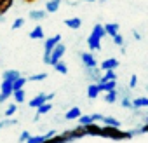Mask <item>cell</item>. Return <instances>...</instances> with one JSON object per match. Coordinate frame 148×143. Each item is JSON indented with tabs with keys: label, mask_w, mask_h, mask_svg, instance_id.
Segmentation results:
<instances>
[{
	"label": "cell",
	"mask_w": 148,
	"mask_h": 143,
	"mask_svg": "<svg viewBox=\"0 0 148 143\" xmlns=\"http://www.w3.org/2000/svg\"><path fill=\"white\" fill-rule=\"evenodd\" d=\"M80 115H82V110H80L79 107H73V108H70V110L64 113V119H66V120H77Z\"/></svg>",
	"instance_id": "cell-12"
},
{
	"label": "cell",
	"mask_w": 148,
	"mask_h": 143,
	"mask_svg": "<svg viewBox=\"0 0 148 143\" xmlns=\"http://www.w3.org/2000/svg\"><path fill=\"white\" fill-rule=\"evenodd\" d=\"M64 51H66V45L59 42V44L51 51V54H49V63H47V65H52V66H54L58 61H61V58L64 56Z\"/></svg>",
	"instance_id": "cell-4"
},
{
	"label": "cell",
	"mask_w": 148,
	"mask_h": 143,
	"mask_svg": "<svg viewBox=\"0 0 148 143\" xmlns=\"http://www.w3.org/2000/svg\"><path fill=\"white\" fill-rule=\"evenodd\" d=\"M25 26V18H18L14 23H12V30H19Z\"/></svg>",
	"instance_id": "cell-37"
},
{
	"label": "cell",
	"mask_w": 148,
	"mask_h": 143,
	"mask_svg": "<svg viewBox=\"0 0 148 143\" xmlns=\"http://www.w3.org/2000/svg\"><path fill=\"white\" fill-rule=\"evenodd\" d=\"M103 28H105V33H106V35L113 37V35H117V33H119L120 25H119V23H106V25H103Z\"/></svg>",
	"instance_id": "cell-14"
},
{
	"label": "cell",
	"mask_w": 148,
	"mask_h": 143,
	"mask_svg": "<svg viewBox=\"0 0 148 143\" xmlns=\"http://www.w3.org/2000/svg\"><path fill=\"white\" fill-rule=\"evenodd\" d=\"M77 120H79V126H87V124H91V122H92V117H91V115H84V113H82Z\"/></svg>",
	"instance_id": "cell-35"
},
{
	"label": "cell",
	"mask_w": 148,
	"mask_h": 143,
	"mask_svg": "<svg viewBox=\"0 0 148 143\" xmlns=\"http://www.w3.org/2000/svg\"><path fill=\"white\" fill-rule=\"evenodd\" d=\"M56 134V131H47L45 134H37V136H33V134H30V138L26 140V143H42V141H45V140H49V138H52Z\"/></svg>",
	"instance_id": "cell-6"
},
{
	"label": "cell",
	"mask_w": 148,
	"mask_h": 143,
	"mask_svg": "<svg viewBox=\"0 0 148 143\" xmlns=\"http://www.w3.org/2000/svg\"><path fill=\"white\" fill-rule=\"evenodd\" d=\"M80 59H82V63H84L86 68H94V66H98V61H96V58H94L91 52H80Z\"/></svg>",
	"instance_id": "cell-5"
},
{
	"label": "cell",
	"mask_w": 148,
	"mask_h": 143,
	"mask_svg": "<svg viewBox=\"0 0 148 143\" xmlns=\"http://www.w3.org/2000/svg\"><path fill=\"white\" fill-rule=\"evenodd\" d=\"M101 136H103V138H110V140H113V141H120V140H129V138H132V133H131V131H122L120 127L103 126Z\"/></svg>",
	"instance_id": "cell-1"
},
{
	"label": "cell",
	"mask_w": 148,
	"mask_h": 143,
	"mask_svg": "<svg viewBox=\"0 0 148 143\" xmlns=\"http://www.w3.org/2000/svg\"><path fill=\"white\" fill-rule=\"evenodd\" d=\"M117 98H119V94H117V91H115V89H113V91L105 93V101H106V103H115V101H117Z\"/></svg>",
	"instance_id": "cell-32"
},
{
	"label": "cell",
	"mask_w": 148,
	"mask_h": 143,
	"mask_svg": "<svg viewBox=\"0 0 148 143\" xmlns=\"http://www.w3.org/2000/svg\"><path fill=\"white\" fill-rule=\"evenodd\" d=\"M103 126H112V127H120L122 124H120V120L119 119H115V117H103Z\"/></svg>",
	"instance_id": "cell-24"
},
{
	"label": "cell",
	"mask_w": 148,
	"mask_h": 143,
	"mask_svg": "<svg viewBox=\"0 0 148 143\" xmlns=\"http://www.w3.org/2000/svg\"><path fill=\"white\" fill-rule=\"evenodd\" d=\"M122 107H124V108H134V107H132V101H131L127 96L122 98Z\"/></svg>",
	"instance_id": "cell-40"
},
{
	"label": "cell",
	"mask_w": 148,
	"mask_h": 143,
	"mask_svg": "<svg viewBox=\"0 0 148 143\" xmlns=\"http://www.w3.org/2000/svg\"><path fill=\"white\" fill-rule=\"evenodd\" d=\"M117 66H119V59H117V58H106L105 61L99 63V70H103V72H106V70H115Z\"/></svg>",
	"instance_id": "cell-7"
},
{
	"label": "cell",
	"mask_w": 148,
	"mask_h": 143,
	"mask_svg": "<svg viewBox=\"0 0 148 143\" xmlns=\"http://www.w3.org/2000/svg\"><path fill=\"white\" fill-rule=\"evenodd\" d=\"M21 77V74H19V72L18 70H5L4 72V74H2V79H5V80H16V79H19Z\"/></svg>",
	"instance_id": "cell-20"
},
{
	"label": "cell",
	"mask_w": 148,
	"mask_h": 143,
	"mask_svg": "<svg viewBox=\"0 0 148 143\" xmlns=\"http://www.w3.org/2000/svg\"><path fill=\"white\" fill-rule=\"evenodd\" d=\"M12 6H14V0H0V18H2Z\"/></svg>",
	"instance_id": "cell-21"
},
{
	"label": "cell",
	"mask_w": 148,
	"mask_h": 143,
	"mask_svg": "<svg viewBox=\"0 0 148 143\" xmlns=\"http://www.w3.org/2000/svg\"><path fill=\"white\" fill-rule=\"evenodd\" d=\"M28 138H30V131H23V133L19 134V140H18V141H19V143H26Z\"/></svg>",
	"instance_id": "cell-38"
},
{
	"label": "cell",
	"mask_w": 148,
	"mask_h": 143,
	"mask_svg": "<svg viewBox=\"0 0 148 143\" xmlns=\"http://www.w3.org/2000/svg\"><path fill=\"white\" fill-rule=\"evenodd\" d=\"M47 141H49V143H70V141H68V140H66L63 134H58V133H56L52 138H49Z\"/></svg>",
	"instance_id": "cell-33"
},
{
	"label": "cell",
	"mask_w": 148,
	"mask_h": 143,
	"mask_svg": "<svg viewBox=\"0 0 148 143\" xmlns=\"http://www.w3.org/2000/svg\"><path fill=\"white\" fill-rule=\"evenodd\" d=\"M64 26H68L70 30H79L82 26V19L80 18H68V19H64Z\"/></svg>",
	"instance_id": "cell-13"
},
{
	"label": "cell",
	"mask_w": 148,
	"mask_h": 143,
	"mask_svg": "<svg viewBox=\"0 0 148 143\" xmlns=\"http://www.w3.org/2000/svg\"><path fill=\"white\" fill-rule=\"evenodd\" d=\"M54 70L58 72V74H61V75H66V74H68V66H66L63 61H58V63L54 65Z\"/></svg>",
	"instance_id": "cell-31"
},
{
	"label": "cell",
	"mask_w": 148,
	"mask_h": 143,
	"mask_svg": "<svg viewBox=\"0 0 148 143\" xmlns=\"http://www.w3.org/2000/svg\"><path fill=\"white\" fill-rule=\"evenodd\" d=\"M125 52H127V49H125V47L122 45V47H120V54H125Z\"/></svg>",
	"instance_id": "cell-46"
},
{
	"label": "cell",
	"mask_w": 148,
	"mask_h": 143,
	"mask_svg": "<svg viewBox=\"0 0 148 143\" xmlns=\"http://www.w3.org/2000/svg\"><path fill=\"white\" fill-rule=\"evenodd\" d=\"M146 89H148V87H146Z\"/></svg>",
	"instance_id": "cell-49"
},
{
	"label": "cell",
	"mask_w": 148,
	"mask_h": 143,
	"mask_svg": "<svg viewBox=\"0 0 148 143\" xmlns=\"http://www.w3.org/2000/svg\"><path fill=\"white\" fill-rule=\"evenodd\" d=\"M28 82V79L26 77H19V79H16L14 82H12V93L14 91H19V89H23V86Z\"/></svg>",
	"instance_id": "cell-27"
},
{
	"label": "cell",
	"mask_w": 148,
	"mask_h": 143,
	"mask_svg": "<svg viewBox=\"0 0 148 143\" xmlns=\"http://www.w3.org/2000/svg\"><path fill=\"white\" fill-rule=\"evenodd\" d=\"M106 80H117V74H115L113 70H106L105 75H101L99 82H106Z\"/></svg>",
	"instance_id": "cell-28"
},
{
	"label": "cell",
	"mask_w": 148,
	"mask_h": 143,
	"mask_svg": "<svg viewBox=\"0 0 148 143\" xmlns=\"http://www.w3.org/2000/svg\"><path fill=\"white\" fill-rule=\"evenodd\" d=\"M132 134H138V133H148V119H146V124L143 126V127H139V129H136V131H131Z\"/></svg>",
	"instance_id": "cell-41"
},
{
	"label": "cell",
	"mask_w": 148,
	"mask_h": 143,
	"mask_svg": "<svg viewBox=\"0 0 148 143\" xmlns=\"http://www.w3.org/2000/svg\"><path fill=\"white\" fill-rule=\"evenodd\" d=\"M44 103H47V94H45V93H40V94H37L33 100H30V108H38V107L44 105Z\"/></svg>",
	"instance_id": "cell-9"
},
{
	"label": "cell",
	"mask_w": 148,
	"mask_h": 143,
	"mask_svg": "<svg viewBox=\"0 0 148 143\" xmlns=\"http://www.w3.org/2000/svg\"><path fill=\"white\" fill-rule=\"evenodd\" d=\"M117 87V80H106V82H98V89L99 93H108L113 91Z\"/></svg>",
	"instance_id": "cell-10"
},
{
	"label": "cell",
	"mask_w": 148,
	"mask_h": 143,
	"mask_svg": "<svg viewBox=\"0 0 148 143\" xmlns=\"http://www.w3.org/2000/svg\"><path fill=\"white\" fill-rule=\"evenodd\" d=\"M136 86H138V75H132L129 79V89H134Z\"/></svg>",
	"instance_id": "cell-39"
},
{
	"label": "cell",
	"mask_w": 148,
	"mask_h": 143,
	"mask_svg": "<svg viewBox=\"0 0 148 143\" xmlns=\"http://www.w3.org/2000/svg\"><path fill=\"white\" fill-rule=\"evenodd\" d=\"M98 96H99V89H98V84H96V82L89 84V86H87V98H89V100H96Z\"/></svg>",
	"instance_id": "cell-19"
},
{
	"label": "cell",
	"mask_w": 148,
	"mask_h": 143,
	"mask_svg": "<svg viewBox=\"0 0 148 143\" xmlns=\"http://www.w3.org/2000/svg\"><path fill=\"white\" fill-rule=\"evenodd\" d=\"M87 45H89V49L92 52H99L101 51V38H98L94 35H89L87 37Z\"/></svg>",
	"instance_id": "cell-8"
},
{
	"label": "cell",
	"mask_w": 148,
	"mask_h": 143,
	"mask_svg": "<svg viewBox=\"0 0 148 143\" xmlns=\"http://www.w3.org/2000/svg\"><path fill=\"white\" fill-rule=\"evenodd\" d=\"M91 35H94V37H98V38H101V40H103V37L106 35V33H105V28H103V25L96 23V25L92 26V32H91Z\"/></svg>",
	"instance_id": "cell-22"
},
{
	"label": "cell",
	"mask_w": 148,
	"mask_h": 143,
	"mask_svg": "<svg viewBox=\"0 0 148 143\" xmlns=\"http://www.w3.org/2000/svg\"><path fill=\"white\" fill-rule=\"evenodd\" d=\"M35 110H37V115H35V120H38V119H40V117H42L44 113H49V112L52 110V105H51V103L47 101V103H44V105H40V107H38V108H35Z\"/></svg>",
	"instance_id": "cell-18"
},
{
	"label": "cell",
	"mask_w": 148,
	"mask_h": 143,
	"mask_svg": "<svg viewBox=\"0 0 148 143\" xmlns=\"http://www.w3.org/2000/svg\"><path fill=\"white\" fill-rule=\"evenodd\" d=\"M132 107H134V110H138V108H143V107H148V98H145V96H139V98L132 100Z\"/></svg>",
	"instance_id": "cell-25"
},
{
	"label": "cell",
	"mask_w": 148,
	"mask_h": 143,
	"mask_svg": "<svg viewBox=\"0 0 148 143\" xmlns=\"http://www.w3.org/2000/svg\"><path fill=\"white\" fill-rule=\"evenodd\" d=\"M68 141H73V140H80L84 136H87V131H86V126H77V127H71V129H66L64 133H61Z\"/></svg>",
	"instance_id": "cell-3"
},
{
	"label": "cell",
	"mask_w": 148,
	"mask_h": 143,
	"mask_svg": "<svg viewBox=\"0 0 148 143\" xmlns=\"http://www.w3.org/2000/svg\"><path fill=\"white\" fill-rule=\"evenodd\" d=\"M18 119H12V117H5L4 120H0V129H5V127H11V126H18Z\"/></svg>",
	"instance_id": "cell-26"
},
{
	"label": "cell",
	"mask_w": 148,
	"mask_h": 143,
	"mask_svg": "<svg viewBox=\"0 0 148 143\" xmlns=\"http://www.w3.org/2000/svg\"><path fill=\"white\" fill-rule=\"evenodd\" d=\"M42 143H49V141H47V140H45V141H42Z\"/></svg>",
	"instance_id": "cell-48"
},
{
	"label": "cell",
	"mask_w": 148,
	"mask_h": 143,
	"mask_svg": "<svg viewBox=\"0 0 148 143\" xmlns=\"http://www.w3.org/2000/svg\"><path fill=\"white\" fill-rule=\"evenodd\" d=\"M28 16L33 21H40V19H45L47 18V12H45V9H35V11H30Z\"/></svg>",
	"instance_id": "cell-17"
},
{
	"label": "cell",
	"mask_w": 148,
	"mask_h": 143,
	"mask_svg": "<svg viewBox=\"0 0 148 143\" xmlns=\"http://www.w3.org/2000/svg\"><path fill=\"white\" fill-rule=\"evenodd\" d=\"M132 37H134V38H136V40H141V35H139V33H138V32H132Z\"/></svg>",
	"instance_id": "cell-43"
},
{
	"label": "cell",
	"mask_w": 148,
	"mask_h": 143,
	"mask_svg": "<svg viewBox=\"0 0 148 143\" xmlns=\"http://www.w3.org/2000/svg\"><path fill=\"white\" fill-rule=\"evenodd\" d=\"M86 75H87L89 79L96 80V84H98V82H99V79H101V72H99V68H98V66H94V68H86Z\"/></svg>",
	"instance_id": "cell-16"
},
{
	"label": "cell",
	"mask_w": 148,
	"mask_h": 143,
	"mask_svg": "<svg viewBox=\"0 0 148 143\" xmlns=\"http://www.w3.org/2000/svg\"><path fill=\"white\" fill-rule=\"evenodd\" d=\"M16 112H18V103H11V105L5 108V113H4V115H5V117H12Z\"/></svg>",
	"instance_id": "cell-34"
},
{
	"label": "cell",
	"mask_w": 148,
	"mask_h": 143,
	"mask_svg": "<svg viewBox=\"0 0 148 143\" xmlns=\"http://www.w3.org/2000/svg\"><path fill=\"white\" fill-rule=\"evenodd\" d=\"M84 2H99V0H84Z\"/></svg>",
	"instance_id": "cell-47"
},
{
	"label": "cell",
	"mask_w": 148,
	"mask_h": 143,
	"mask_svg": "<svg viewBox=\"0 0 148 143\" xmlns=\"http://www.w3.org/2000/svg\"><path fill=\"white\" fill-rule=\"evenodd\" d=\"M112 38H113V44H115L117 47H122V45H124V42H125V40H124V37H122L120 33H117V35H113Z\"/></svg>",
	"instance_id": "cell-36"
},
{
	"label": "cell",
	"mask_w": 148,
	"mask_h": 143,
	"mask_svg": "<svg viewBox=\"0 0 148 143\" xmlns=\"http://www.w3.org/2000/svg\"><path fill=\"white\" fill-rule=\"evenodd\" d=\"M61 42V35L58 33V35H52V37H47L45 40H44V63L47 65L49 63V54H51V51L58 45Z\"/></svg>",
	"instance_id": "cell-2"
},
{
	"label": "cell",
	"mask_w": 148,
	"mask_h": 143,
	"mask_svg": "<svg viewBox=\"0 0 148 143\" xmlns=\"http://www.w3.org/2000/svg\"><path fill=\"white\" fill-rule=\"evenodd\" d=\"M30 38H33V40L44 38V28H42V26H35V28L30 32Z\"/></svg>",
	"instance_id": "cell-23"
},
{
	"label": "cell",
	"mask_w": 148,
	"mask_h": 143,
	"mask_svg": "<svg viewBox=\"0 0 148 143\" xmlns=\"http://www.w3.org/2000/svg\"><path fill=\"white\" fill-rule=\"evenodd\" d=\"M54 96H56V94H54V93H49V94H47V101H51V100H52V98H54Z\"/></svg>",
	"instance_id": "cell-44"
},
{
	"label": "cell",
	"mask_w": 148,
	"mask_h": 143,
	"mask_svg": "<svg viewBox=\"0 0 148 143\" xmlns=\"http://www.w3.org/2000/svg\"><path fill=\"white\" fill-rule=\"evenodd\" d=\"M101 129H103V126H99V124H96V122H91V124L86 126L87 134H92V136H101Z\"/></svg>",
	"instance_id": "cell-15"
},
{
	"label": "cell",
	"mask_w": 148,
	"mask_h": 143,
	"mask_svg": "<svg viewBox=\"0 0 148 143\" xmlns=\"http://www.w3.org/2000/svg\"><path fill=\"white\" fill-rule=\"evenodd\" d=\"M23 2H25V4H35L37 0H23Z\"/></svg>",
	"instance_id": "cell-45"
},
{
	"label": "cell",
	"mask_w": 148,
	"mask_h": 143,
	"mask_svg": "<svg viewBox=\"0 0 148 143\" xmlns=\"http://www.w3.org/2000/svg\"><path fill=\"white\" fill-rule=\"evenodd\" d=\"M59 7H61V0H49V2H45V12L47 14L58 12Z\"/></svg>",
	"instance_id": "cell-11"
},
{
	"label": "cell",
	"mask_w": 148,
	"mask_h": 143,
	"mask_svg": "<svg viewBox=\"0 0 148 143\" xmlns=\"http://www.w3.org/2000/svg\"><path fill=\"white\" fill-rule=\"evenodd\" d=\"M12 96H14V100H16L14 103H18V105H19V103H23V101H25L26 93H25V89H19V91H14V93H12Z\"/></svg>",
	"instance_id": "cell-29"
},
{
	"label": "cell",
	"mask_w": 148,
	"mask_h": 143,
	"mask_svg": "<svg viewBox=\"0 0 148 143\" xmlns=\"http://www.w3.org/2000/svg\"><path fill=\"white\" fill-rule=\"evenodd\" d=\"M91 117H92V122H101L105 115H101V113H92Z\"/></svg>",
	"instance_id": "cell-42"
},
{
	"label": "cell",
	"mask_w": 148,
	"mask_h": 143,
	"mask_svg": "<svg viewBox=\"0 0 148 143\" xmlns=\"http://www.w3.org/2000/svg\"><path fill=\"white\" fill-rule=\"evenodd\" d=\"M45 79H47V72H42V74H35V75H30L28 77L30 82H42Z\"/></svg>",
	"instance_id": "cell-30"
}]
</instances>
